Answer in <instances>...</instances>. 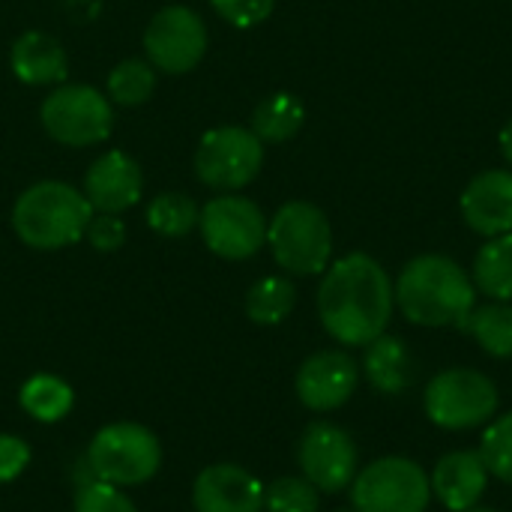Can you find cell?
Returning a JSON list of instances; mask_svg holds the SVG:
<instances>
[{"instance_id": "obj_17", "label": "cell", "mask_w": 512, "mask_h": 512, "mask_svg": "<svg viewBox=\"0 0 512 512\" xmlns=\"http://www.w3.org/2000/svg\"><path fill=\"white\" fill-rule=\"evenodd\" d=\"M432 495L450 512H465L480 504L489 486V468L474 450H453L447 453L438 465L435 474L429 477Z\"/></svg>"}, {"instance_id": "obj_19", "label": "cell", "mask_w": 512, "mask_h": 512, "mask_svg": "<svg viewBox=\"0 0 512 512\" xmlns=\"http://www.w3.org/2000/svg\"><path fill=\"white\" fill-rule=\"evenodd\" d=\"M363 372H366V381L378 393L402 396L405 390H411V384L417 378V360H414L405 339L384 333V336H378L375 342L366 345Z\"/></svg>"}, {"instance_id": "obj_31", "label": "cell", "mask_w": 512, "mask_h": 512, "mask_svg": "<svg viewBox=\"0 0 512 512\" xmlns=\"http://www.w3.org/2000/svg\"><path fill=\"white\" fill-rule=\"evenodd\" d=\"M84 237L90 240L93 249H99V252H114V249H120L123 240H126V225H123L117 216H111V213H99V216L90 219Z\"/></svg>"}, {"instance_id": "obj_9", "label": "cell", "mask_w": 512, "mask_h": 512, "mask_svg": "<svg viewBox=\"0 0 512 512\" xmlns=\"http://www.w3.org/2000/svg\"><path fill=\"white\" fill-rule=\"evenodd\" d=\"M264 165V141L243 126L210 129L195 150V174L204 186L237 192L249 186Z\"/></svg>"}, {"instance_id": "obj_14", "label": "cell", "mask_w": 512, "mask_h": 512, "mask_svg": "<svg viewBox=\"0 0 512 512\" xmlns=\"http://www.w3.org/2000/svg\"><path fill=\"white\" fill-rule=\"evenodd\" d=\"M144 174L132 156L123 150L102 153L84 174V198L90 201L93 213H123L141 201Z\"/></svg>"}, {"instance_id": "obj_34", "label": "cell", "mask_w": 512, "mask_h": 512, "mask_svg": "<svg viewBox=\"0 0 512 512\" xmlns=\"http://www.w3.org/2000/svg\"><path fill=\"white\" fill-rule=\"evenodd\" d=\"M465 512H498V510H489V507H471V510Z\"/></svg>"}, {"instance_id": "obj_6", "label": "cell", "mask_w": 512, "mask_h": 512, "mask_svg": "<svg viewBox=\"0 0 512 512\" xmlns=\"http://www.w3.org/2000/svg\"><path fill=\"white\" fill-rule=\"evenodd\" d=\"M162 465L159 438L141 423H111L96 432L87 450L90 477L111 486H141Z\"/></svg>"}, {"instance_id": "obj_4", "label": "cell", "mask_w": 512, "mask_h": 512, "mask_svg": "<svg viewBox=\"0 0 512 512\" xmlns=\"http://www.w3.org/2000/svg\"><path fill=\"white\" fill-rule=\"evenodd\" d=\"M267 243L276 264L294 276H318L330 267L333 231L321 207L288 201L267 222Z\"/></svg>"}, {"instance_id": "obj_32", "label": "cell", "mask_w": 512, "mask_h": 512, "mask_svg": "<svg viewBox=\"0 0 512 512\" xmlns=\"http://www.w3.org/2000/svg\"><path fill=\"white\" fill-rule=\"evenodd\" d=\"M30 462V447L15 435H0V483L15 480Z\"/></svg>"}, {"instance_id": "obj_29", "label": "cell", "mask_w": 512, "mask_h": 512, "mask_svg": "<svg viewBox=\"0 0 512 512\" xmlns=\"http://www.w3.org/2000/svg\"><path fill=\"white\" fill-rule=\"evenodd\" d=\"M75 512H138V507L120 492V486L93 477L75 492Z\"/></svg>"}, {"instance_id": "obj_33", "label": "cell", "mask_w": 512, "mask_h": 512, "mask_svg": "<svg viewBox=\"0 0 512 512\" xmlns=\"http://www.w3.org/2000/svg\"><path fill=\"white\" fill-rule=\"evenodd\" d=\"M501 153H504L507 165L512 168V120H507V126L501 129Z\"/></svg>"}, {"instance_id": "obj_1", "label": "cell", "mask_w": 512, "mask_h": 512, "mask_svg": "<svg viewBox=\"0 0 512 512\" xmlns=\"http://www.w3.org/2000/svg\"><path fill=\"white\" fill-rule=\"evenodd\" d=\"M396 291L387 270L366 252H351L324 270L318 315L324 330L345 348H366L387 333Z\"/></svg>"}, {"instance_id": "obj_2", "label": "cell", "mask_w": 512, "mask_h": 512, "mask_svg": "<svg viewBox=\"0 0 512 512\" xmlns=\"http://www.w3.org/2000/svg\"><path fill=\"white\" fill-rule=\"evenodd\" d=\"M393 291L402 315L420 327L462 330L477 303L474 279L447 255H420L408 261Z\"/></svg>"}, {"instance_id": "obj_13", "label": "cell", "mask_w": 512, "mask_h": 512, "mask_svg": "<svg viewBox=\"0 0 512 512\" xmlns=\"http://www.w3.org/2000/svg\"><path fill=\"white\" fill-rule=\"evenodd\" d=\"M360 381V366L348 351H318L312 357L303 360V366L297 369V396L309 411L327 414L342 408Z\"/></svg>"}, {"instance_id": "obj_18", "label": "cell", "mask_w": 512, "mask_h": 512, "mask_svg": "<svg viewBox=\"0 0 512 512\" xmlns=\"http://www.w3.org/2000/svg\"><path fill=\"white\" fill-rule=\"evenodd\" d=\"M9 66H12L15 78L30 87L60 84L69 75V57H66L63 45L42 30H27L15 39V45L9 51Z\"/></svg>"}, {"instance_id": "obj_22", "label": "cell", "mask_w": 512, "mask_h": 512, "mask_svg": "<svg viewBox=\"0 0 512 512\" xmlns=\"http://www.w3.org/2000/svg\"><path fill=\"white\" fill-rule=\"evenodd\" d=\"M465 333L474 336V342L498 360L512 357V306L492 300L486 306H474L468 321L462 324Z\"/></svg>"}, {"instance_id": "obj_3", "label": "cell", "mask_w": 512, "mask_h": 512, "mask_svg": "<svg viewBox=\"0 0 512 512\" xmlns=\"http://www.w3.org/2000/svg\"><path fill=\"white\" fill-rule=\"evenodd\" d=\"M93 207L84 192L60 180H42L24 189L12 207V228L30 249H63L87 234Z\"/></svg>"}, {"instance_id": "obj_25", "label": "cell", "mask_w": 512, "mask_h": 512, "mask_svg": "<svg viewBox=\"0 0 512 512\" xmlns=\"http://www.w3.org/2000/svg\"><path fill=\"white\" fill-rule=\"evenodd\" d=\"M198 204L183 192H162L147 204V225L162 237H186L198 225Z\"/></svg>"}, {"instance_id": "obj_26", "label": "cell", "mask_w": 512, "mask_h": 512, "mask_svg": "<svg viewBox=\"0 0 512 512\" xmlns=\"http://www.w3.org/2000/svg\"><path fill=\"white\" fill-rule=\"evenodd\" d=\"M156 90V69L147 60H123L108 75V96L117 105H141Z\"/></svg>"}, {"instance_id": "obj_27", "label": "cell", "mask_w": 512, "mask_h": 512, "mask_svg": "<svg viewBox=\"0 0 512 512\" xmlns=\"http://www.w3.org/2000/svg\"><path fill=\"white\" fill-rule=\"evenodd\" d=\"M321 492L306 477H279L264 489L267 512H318Z\"/></svg>"}, {"instance_id": "obj_5", "label": "cell", "mask_w": 512, "mask_h": 512, "mask_svg": "<svg viewBox=\"0 0 512 512\" xmlns=\"http://www.w3.org/2000/svg\"><path fill=\"white\" fill-rule=\"evenodd\" d=\"M501 396L489 375L477 369H447L438 372L423 393L426 417L447 432H468L486 426L498 414Z\"/></svg>"}, {"instance_id": "obj_20", "label": "cell", "mask_w": 512, "mask_h": 512, "mask_svg": "<svg viewBox=\"0 0 512 512\" xmlns=\"http://www.w3.org/2000/svg\"><path fill=\"white\" fill-rule=\"evenodd\" d=\"M474 288H480L489 300H512V231L501 237H489L474 258Z\"/></svg>"}, {"instance_id": "obj_8", "label": "cell", "mask_w": 512, "mask_h": 512, "mask_svg": "<svg viewBox=\"0 0 512 512\" xmlns=\"http://www.w3.org/2000/svg\"><path fill=\"white\" fill-rule=\"evenodd\" d=\"M45 132L66 147L102 144L114 129L111 102L90 84H63L39 108Z\"/></svg>"}, {"instance_id": "obj_7", "label": "cell", "mask_w": 512, "mask_h": 512, "mask_svg": "<svg viewBox=\"0 0 512 512\" xmlns=\"http://www.w3.org/2000/svg\"><path fill=\"white\" fill-rule=\"evenodd\" d=\"M432 483L426 471L405 456H384L351 483V507L357 512H426Z\"/></svg>"}, {"instance_id": "obj_24", "label": "cell", "mask_w": 512, "mask_h": 512, "mask_svg": "<svg viewBox=\"0 0 512 512\" xmlns=\"http://www.w3.org/2000/svg\"><path fill=\"white\" fill-rule=\"evenodd\" d=\"M21 408L39 420V423H57L72 411L75 393L72 387L57 378V375H33L24 387H21Z\"/></svg>"}, {"instance_id": "obj_10", "label": "cell", "mask_w": 512, "mask_h": 512, "mask_svg": "<svg viewBox=\"0 0 512 512\" xmlns=\"http://www.w3.org/2000/svg\"><path fill=\"white\" fill-rule=\"evenodd\" d=\"M207 249L225 261H246L267 243V219L261 207L243 195H219L198 216Z\"/></svg>"}, {"instance_id": "obj_21", "label": "cell", "mask_w": 512, "mask_h": 512, "mask_svg": "<svg viewBox=\"0 0 512 512\" xmlns=\"http://www.w3.org/2000/svg\"><path fill=\"white\" fill-rule=\"evenodd\" d=\"M306 120V108L294 93H273L264 102H258L252 114V132L267 144L291 141Z\"/></svg>"}, {"instance_id": "obj_35", "label": "cell", "mask_w": 512, "mask_h": 512, "mask_svg": "<svg viewBox=\"0 0 512 512\" xmlns=\"http://www.w3.org/2000/svg\"><path fill=\"white\" fill-rule=\"evenodd\" d=\"M336 512H357L354 507H345V510H336Z\"/></svg>"}, {"instance_id": "obj_16", "label": "cell", "mask_w": 512, "mask_h": 512, "mask_svg": "<svg viewBox=\"0 0 512 512\" xmlns=\"http://www.w3.org/2000/svg\"><path fill=\"white\" fill-rule=\"evenodd\" d=\"M462 216L480 237H501L512 231V171L489 168L477 174L462 192Z\"/></svg>"}, {"instance_id": "obj_30", "label": "cell", "mask_w": 512, "mask_h": 512, "mask_svg": "<svg viewBox=\"0 0 512 512\" xmlns=\"http://www.w3.org/2000/svg\"><path fill=\"white\" fill-rule=\"evenodd\" d=\"M210 3L228 24H234L240 30L267 21L276 6V0H210Z\"/></svg>"}, {"instance_id": "obj_15", "label": "cell", "mask_w": 512, "mask_h": 512, "mask_svg": "<svg viewBox=\"0 0 512 512\" xmlns=\"http://www.w3.org/2000/svg\"><path fill=\"white\" fill-rule=\"evenodd\" d=\"M192 504L198 512H264V486L246 468L222 462L198 474Z\"/></svg>"}, {"instance_id": "obj_23", "label": "cell", "mask_w": 512, "mask_h": 512, "mask_svg": "<svg viewBox=\"0 0 512 512\" xmlns=\"http://www.w3.org/2000/svg\"><path fill=\"white\" fill-rule=\"evenodd\" d=\"M294 303H297V288L291 279L264 276L246 294V315L261 327H273L294 312Z\"/></svg>"}, {"instance_id": "obj_28", "label": "cell", "mask_w": 512, "mask_h": 512, "mask_svg": "<svg viewBox=\"0 0 512 512\" xmlns=\"http://www.w3.org/2000/svg\"><path fill=\"white\" fill-rule=\"evenodd\" d=\"M480 459L489 468V477H498L501 483L512 486V411L498 417L480 441Z\"/></svg>"}, {"instance_id": "obj_12", "label": "cell", "mask_w": 512, "mask_h": 512, "mask_svg": "<svg viewBox=\"0 0 512 512\" xmlns=\"http://www.w3.org/2000/svg\"><path fill=\"white\" fill-rule=\"evenodd\" d=\"M297 459H300L303 477L324 495H339L351 489L360 471V453H357L354 438L342 426L327 423V420L306 426L300 447H297Z\"/></svg>"}, {"instance_id": "obj_11", "label": "cell", "mask_w": 512, "mask_h": 512, "mask_svg": "<svg viewBox=\"0 0 512 512\" xmlns=\"http://www.w3.org/2000/svg\"><path fill=\"white\" fill-rule=\"evenodd\" d=\"M147 63L168 75L192 72L207 51V27L189 6L159 9L144 30Z\"/></svg>"}]
</instances>
